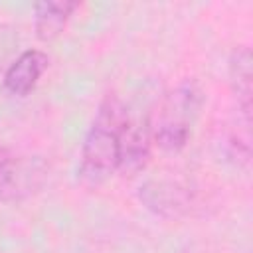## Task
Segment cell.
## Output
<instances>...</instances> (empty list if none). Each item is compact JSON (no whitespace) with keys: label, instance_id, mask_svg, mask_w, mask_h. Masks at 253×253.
Instances as JSON below:
<instances>
[{"label":"cell","instance_id":"7a4b0ae2","mask_svg":"<svg viewBox=\"0 0 253 253\" xmlns=\"http://www.w3.org/2000/svg\"><path fill=\"white\" fill-rule=\"evenodd\" d=\"M204 91L196 79H184L170 89L150 117L152 140L164 150H180L186 146L192 126L202 111Z\"/></svg>","mask_w":253,"mask_h":253},{"label":"cell","instance_id":"5b68a950","mask_svg":"<svg viewBox=\"0 0 253 253\" xmlns=\"http://www.w3.org/2000/svg\"><path fill=\"white\" fill-rule=\"evenodd\" d=\"M49 65V57L40 49H26L20 53L4 73V87L12 95H28L38 85L40 77Z\"/></svg>","mask_w":253,"mask_h":253},{"label":"cell","instance_id":"9c48e42d","mask_svg":"<svg viewBox=\"0 0 253 253\" xmlns=\"http://www.w3.org/2000/svg\"><path fill=\"white\" fill-rule=\"evenodd\" d=\"M10 158H12V156H10V152H8L6 148H2V146H0V170L10 162Z\"/></svg>","mask_w":253,"mask_h":253},{"label":"cell","instance_id":"52a82bcc","mask_svg":"<svg viewBox=\"0 0 253 253\" xmlns=\"http://www.w3.org/2000/svg\"><path fill=\"white\" fill-rule=\"evenodd\" d=\"M77 2L69 0H43L34 4V26H36V36L42 42H49L57 38L71 14L77 10Z\"/></svg>","mask_w":253,"mask_h":253},{"label":"cell","instance_id":"ba28073f","mask_svg":"<svg viewBox=\"0 0 253 253\" xmlns=\"http://www.w3.org/2000/svg\"><path fill=\"white\" fill-rule=\"evenodd\" d=\"M140 190H142L140 192L142 202L160 215H172V217L180 215L188 206V198H186L184 190L176 184L148 182Z\"/></svg>","mask_w":253,"mask_h":253},{"label":"cell","instance_id":"3957f363","mask_svg":"<svg viewBox=\"0 0 253 253\" xmlns=\"http://www.w3.org/2000/svg\"><path fill=\"white\" fill-rule=\"evenodd\" d=\"M150 140H152L150 117L132 115L130 111L125 109L117 170L125 176H134L136 172H140L150 156Z\"/></svg>","mask_w":253,"mask_h":253},{"label":"cell","instance_id":"6da1fadb","mask_svg":"<svg viewBox=\"0 0 253 253\" xmlns=\"http://www.w3.org/2000/svg\"><path fill=\"white\" fill-rule=\"evenodd\" d=\"M125 109L115 95H107L101 103L81 146L79 180L83 186L97 188L117 172Z\"/></svg>","mask_w":253,"mask_h":253},{"label":"cell","instance_id":"8992f818","mask_svg":"<svg viewBox=\"0 0 253 253\" xmlns=\"http://www.w3.org/2000/svg\"><path fill=\"white\" fill-rule=\"evenodd\" d=\"M251 51L241 45L233 49L229 57V81L237 97L239 111L247 123H251V103H253V71H251Z\"/></svg>","mask_w":253,"mask_h":253},{"label":"cell","instance_id":"277c9868","mask_svg":"<svg viewBox=\"0 0 253 253\" xmlns=\"http://www.w3.org/2000/svg\"><path fill=\"white\" fill-rule=\"evenodd\" d=\"M47 176V166L40 158H10L0 170V198L18 202L36 194Z\"/></svg>","mask_w":253,"mask_h":253}]
</instances>
